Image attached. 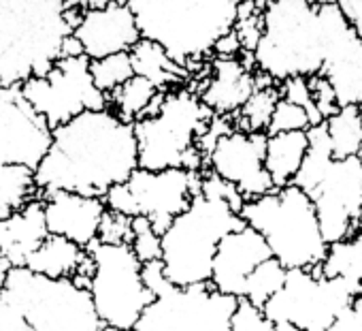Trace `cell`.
Instances as JSON below:
<instances>
[{
	"label": "cell",
	"mask_w": 362,
	"mask_h": 331,
	"mask_svg": "<svg viewBox=\"0 0 362 331\" xmlns=\"http://www.w3.org/2000/svg\"><path fill=\"white\" fill-rule=\"evenodd\" d=\"M273 331H300L296 325L288 322V320H275L273 322Z\"/></svg>",
	"instance_id": "f6af8a7d"
},
{
	"label": "cell",
	"mask_w": 362,
	"mask_h": 331,
	"mask_svg": "<svg viewBox=\"0 0 362 331\" xmlns=\"http://www.w3.org/2000/svg\"><path fill=\"white\" fill-rule=\"evenodd\" d=\"M201 193L207 195V197L224 199L237 214L241 212V208H243V203H245L243 195L237 191L235 184L222 180L220 176H216V174L209 172V169H203V172H201Z\"/></svg>",
	"instance_id": "74e56055"
},
{
	"label": "cell",
	"mask_w": 362,
	"mask_h": 331,
	"mask_svg": "<svg viewBox=\"0 0 362 331\" xmlns=\"http://www.w3.org/2000/svg\"><path fill=\"white\" fill-rule=\"evenodd\" d=\"M98 242L105 244H130L132 240V218L113 210H105L98 225Z\"/></svg>",
	"instance_id": "8d00e7d4"
},
{
	"label": "cell",
	"mask_w": 362,
	"mask_h": 331,
	"mask_svg": "<svg viewBox=\"0 0 362 331\" xmlns=\"http://www.w3.org/2000/svg\"><path fill=\"white\" fill-rule=\"evenodd\" d=\"M49 233L62 235L81 248H88L96 235L107 210L103 197H88L69 191H54L41 197Z\"/></svg>",
	"instance_id": "ffe728a7"
},
{
	"label": "cell",
	"mask_w": 362,
	"mask_h": 331,
	"mask_svg": "<svg viewBox=\"0 0 362 331\" xmlns=\"http://www.w3.org/2000/svg\"><path fill=\"white\" fill-rule=\"evenodd\" d=\"M239 216L264 237L273 259L286 269H313L326 257L328 244L315 208L309 195L294 184L245 201Z\"/></svg>",
	"instance_id": "8992f818"
},
{
	"label": "cell",
	"mask_w": 362,
	"mask_h": 331,
	"mask_svg": "<svg viewBox=\"0 0 362 331\" xmlns=\"http://www.w3.org/2000/svg\"><path fill=\"white\" fill-rule=\"evenodd\" d=\"M356 109H358V116H360V120H362V101H360V103L356 105Z\"/></svg>",
	"instance_id": "f907efd6"
},
{
	"label": "cell",
	"mask_w": 362,
	"mask_h": 331,
	"mask_svg": "<svg viewBox=\"0 0 362 331\" xmlns=\"http://www.w3.org/2000/svg\"><path fill=\"white\" fill-rule=\"evenodd\" d=\"M241 0H130L143 39L156 41L190 73H201L216 43L228 35ZM188 79V82H190Z\"/></svg>",
	"instance_id": "7a4b0ae2"
},
{
	"label": "cell",
	"mask_w": 362,
	"mask_h": 331,
	"mask_svg": "<svg viewBox=\"0 0 362 331\" xmlns=\"http://www.w3.org/2000/svg\"><path fill=\"white\" fill-rule=\"evenodd\" d=\"M267 0H241L233 33L237 35L243 54H252L262 37V13Z\"/></svg>",
	"instance_id": "1f68e13d"
},
{
	"label": "cell",
	"mask_w": 362,
	"mask_h": 331,
	"mask_svg": "<svg viewBox=\"0 0 362 331\" xmlns=\"http://www.w3.org/2000/svg\"><path fill=\"white\" fill-rule=\"evenodd\" d=\"M309 126H311V120H309L307 111L300 105H294V103L279 96V101L273 109L267 135L288 133V130H307Z\"/></svg>",
	"instance_id": "836d02e7"
},
{
	"label": "cell",
	"mask_w": 362,
	"mask_h": 331,
	"mask_svg": "<svg viewBox=\"0 0 362 331\" xmlns=\"http://www.w3.org/2000/svg\"><path fill=\"white\" fill-rule=\"evenodd\" d=\"M162 94L164 92L158 90L145 77L132 75L128 82H124L107 96V107L115 111L124 122L134 124L136 120H141L143 116L151 113L158 107Z\"/></svg>",
	"instance_id": "d4e9b609"
},
{
	"label": "cell",
	"mask_w": 362,
	"mask_h": 331,
	"mask_svg": "<svg viewBox=\"0 0 362 331\" xmlns=\"http://www.w3.org/2000/svg\"><path fill=\"white\" fill-rule=\"evenodd\" d=\"M267 133L239 128L222 135L205 156V169L237 186L245 201L271 193L275 186L264 169Z\"/></svg>",
	"instance_id": "9a60e30c"
},
{
	"label": "cell",
	"mask_w": 362,
	"mask_h": 331,
	"mask_svg": "<svg viewBox=\"0 0 362 331\" xmlns=\"http://www.w3.org/2000/svg\"><path fill=\"white\" fill-rule=\"evenodd\" d=\"M73 37L81 45V54L88 60H96L117 52H130V47L141 39L134 13L128 5L107 3L103 7L86 9Z\"/></svg>",
	"instance_id": "e0dca14e"
},
{
	"label": "cell",
	"mask_w": 362,
	"mask_h": 331,
	"mask_svg": "<svg viewBox=\"0 0 362 331\" xmlns=\"http://www.w3.org/2000/svg\"><path fill=\"white\" fill-rule=\"evenodd\" d=\"M326 331H362V295H358Z\"/></svg>",
	"instance_id": "60d3db41"
},
{
	"label": "cell",
	"mask_w": 362,
	"mask_h": 331,
	"mask_svg": "<svg viewBox=\"0 0 362 331\" xmlns=\"http://www.w3.org/2000/svg\"><path fill=\"white\" fill-rule=\"evenodd\" d=\"M130 60H132V69L134 75L145 77L147 82H151L158 90L166 92L170 88H179V86H188L190 73L179 67L162 45H158L156 41L149 39H139L132 47H130Z\"/></svg>",
	"instance_id": "7402d4cb"
},
{
	"label": "cell",
	"mask_w": 362,
	"mask_h": 331,
	"mask_svg": "<svg viewBox=\"0 0 362 331\" xmlns=\"http://www.w3.org/2000/svg\"><path fill=\"white\" fill-rule=\"evenodd\" d=\"M305 3H309V5H313V7H320V5L332 3V0H305Z\"/></svg>",
	"instance_id": "7dc6e473"
},
{
	"label": "cell",
	"mask_w": 362,
	"mask_h": 331,
	"mask_svg": "<svg viewBox=\"0 0 362 331\" xmlns=\"http://www.w3.org/2000/svg\"><path fill=\"white\" fill-rule=\"evenodd\" d=\"M317 269L326 278L339 276L362 284V229L354 231L345 240L328 244L326 257Z\"/></svg>",
	"instance_id": "83f0119b"
},
{
	"label": "cell",
	"mask_w": 362,
	"mask_h": 331,
	"mask_svg": "<svg viewBox=\"0 0 362 331\" xmlns=\"http://www.w3.org/2000/svg\"><path fill=\"white\" fill-rule=\"evenodd\" d=\"M286 267L277 261V259H267L262 261L247 278L243 284V295L241 299L252 301L254 305L262 308L284 284L286 280Z\"/></svg>",
	"instance_id": "f546056e"
},
{
	"label": "cell",
	"mask_w": 362,
	"mask_h": 331,
	"mask_svg": "<svg viewBox=\"0 0 362 331\" xmlns=\"http://www.w3.org/2000/svg\"><path fill=\"white\" fill-rule=\"evenodd\" d=\"M277 88H279V96H281V99H286V101H290V103H294V105H300V107L307 111V116H309V120H311V126L324 122L322 116H320V111H317L315 105H313V99H311V90H309L307 77H290V79H284L281 84H277Z\"/></svg>",
	"instance_id": "d590c367"
},
{
	"label": "cell",
	"mask_w": 362,
	"mask_h": 331,
	"mask_svg": "<svg viewBox=\"0 0 362 331\" xmlns=\"http://www.w3.org/2000/svg\"><path fill=\"white\" fill-rule=\"evenodd\" d=\"M214 111L188 86L170 88L158 107L132 124L141 169L203 172L205 156L199 139L207 130Z\"/></svg>",
	"instance_id": "277c9868"
},
{
	"label": "cell",
	"mask_w": 362,
	"mask_h": 331,
	"mask_svg": "<svg viewBox=\"0 0 362 331\" xmlns=\"http://www.w3.org/2000/svg\"><path fill=\"white\" fill-rule=\"evenodd\" d=\"M307 152V130H288L267 135L264 169L275 189L292 184Z\"/></svg>",
	"instance_id": "603a6c76"
},
{
	"label": "cell",
	"mask_w": 362,
	"mask_h": 331,
	"mask_svg": "<svg viewBox=\"0 0 362 331\" xmlns=\"http://www.w3.org/2000/svg\"><path fill=\"white\" fill-rule=\"evenodd\" d=\"M35 197H39L35 169L26 164L0 162V220L22 210Z\"/></svg>",
	"instance_id": "4316f807"
},
{
	"label": "cell",
	"mask_w": 362,
	"mask_h": 331,
	"mask_svg": "<svg viewBox=\"0 0 362 331\" xmlns=\"http://www.w3.org/2000/svg\"><path fill=\"white\" fill-rule=\"evenodd\" d=\"M136 167L132 124L103 107L52 128V143L37 164L35 182L39 197L54 191L105 197L111 186L126 182Z\"/></svg>",
	"instance_id": "6da1fadb"
},
{
	"label": "cell",
	"mask_w": 362,
	"mask_h": 331,
	"mask_svg": "<svg viewBox=\"0 0 362 331\" xmlns=\"http://www.w3.org/2000/svg\"><path fill=\"white\" fill-rule=\"evenodd\" d=\"M358 229H362V208H360V216H358Z\"/></svg>",
	"instance_id": "f5cc1de1"
},
{
	"label": "cell",
	"mask_w": 362,
	"mask_h": 331,
	"mask_svg": "<svg viewBox=\"0 0 362 331\" xmlns=\"http://www.w3.org/2000/svg\"><path fill=\"white\" fill-rule=\"evenodd\" d=\"M88 257V250L81 248L79 244L62 237V235H54L49 233L41 246L28 257L26 265L30 271L47 276V278H69L73 280L79 271V267L83 265Z\"/></svg>",
	"instance_id": "cb8c5ba5"
},
{
	"label": "cell",
	"mask_w": 362,
	"mask_h": 331,
	"mask_svg": "<svg viewBox=\"0 0 362 331\" xmlns=\"http://www.w3.org/2000/svg\"><path fill=\"white\" fill-rule=\"evenodd\" d=\"M326 244L358 231L362 208V162L356 156L332 158L317 184L307 193Z\"/></svg>",
	"instance_id": "4fadbf2b"
},
{
	"label": "cell",
	"mask_w": 362,
	"mask_h": 331,
	"mask_svg": "<svg viewBox=\"0 0 362 331\" xmlns=\"http://www.w3.org/2000/svg\"><path fill=\"white\" fill-rule=\"evenodd\" d=\"M73 28L62 0H0V88L45 75Z\"/></svg>",
	"instance_id": "3957f363"
},
{
	"label": "cell",
	"mask_w": 362,
	"mask_h": 331,
	"mask_svg": "<svg viewBox=\"0 0 362 331\" xmlns=\"http://www.w3.org/2000/svg\"><path fill=\"white\" fill-rule=\"evenodd\" d=\"M109 3H119V5H128L130 0H109Z\"/></svg>",
	"instance_id": "681fc988"
},
{
	"label": "cell",
	"mask_w": 362,
	"mask_h": 331,
	"mask_svg": "<svg viewBox=\"0 0 362 331\" xmlns=\"http://www.w3.org/2000/svg\"><path fill=\"white\" fill-rule=\"evenodd\" d=\"M317 267L288 269L281 288L262 305V312L273 322L288 320L300 331H326L362 295V284L339 276L326 278Z\"/></svg>",
	"instance_id": "9c48e42d"
},
{
	"label": "cell",
	"mask_w": 362,
	"mask_h": 331,
	"mask_svg": "<svg viewBox=\"0 0 362 331\" xmlns=\"http://www.w3.org/2000/svg\"><path fill=\"white\" fill-rule=\"evenodd\" d=\"M307 84H309V90H311V99H313V105L315 109L320 111L322 120H326L328 116H332L337 109H339V103H337V94L330 86V82L315 73L311 77H307Z\"/></svg>",
	"instance_id": "f35d334b"
},
{
	"label": "cell",
	"mask_w": 362,
	"mask_h": 331,
	"mask_svg": "<svg viewBox=\"0 0 362 331\" xmlns=\"http://www.w3.org/2000/svg\"><path fill=\"white\" fill-rule=\"evenodd\" d=\"M230 331H273V320L247 299H237L230 314Z\"/></svg>",
	"instance_id": "e575fe53"
},
{
	"label": "cell",
	"mask_w": 362,
	"mask_h": 331,
	"mask_svg": "<svg viewBox=\"0 0 362 331\" xmlns=\"http://www.w3.org/2000/svg\"><path fill=\"white\" fill-rule=\"evenodd\" d=\"M235 305L237 297L216 291L209 282L192 286L166 282L132 331H230Z\"/></svg>",
	"instance_id": "8fae6325"
},
{
	"label": "cell",
	"mask_w": 362,
	"mask_h": 331,
	"mask_svg": "<svg viewBox=\"0 0 362 331\" xmlns=\"http://www.w3.org/2000/svg\"><path fill=\"white\" fill-rule=\"evenodd\" d=\"M241 227H245L243 218L224 199L199 191L160 235V261L166 280L173 286L209 282L220 240Z\"/></svg>",
	"instance_id": "5b68a950"
},
{
	"label": "cell",
	"mask_w": 362,
	"mask_h": 331,
	"mask_svg": "<svg viewBox=\"0 0 362 331\" xmlns=\"http://www.w3.org/2000/svg\"><path fill=\"white\" fill-rule=\"evenodd\" d=\"M256 88L252 54L211 56L205 82L199 88L201 101L216 116H235Z\"/></svg>",
	"instance_id": "d6986e66"
},
{
	"label": "cell",
	"mask_w": 362,
	"mask_h": 331,
	"mask_svg": "<svg viewBox=\"0 0 362 331\" xmlns=\"http://www.w3.org/2000/svg\"><path fill=\"white\" fill-rule=\"evenodd\" d=\"M341 9L345 22L354 28L358 39L362 41V0H334Z\"/></svg>",
	"instance_id": "b9f144b4"
},
{
	"label": "cell",
	"mask_w": 362,
	"mask_h": 331,
	"mask_svg": "<svg viewBox=\"0 0 362 331\" xmlns=\"http://www.w3.org/2000/svg\"><path fill=\"white\" fill-rule=\"evenodd\" d=\"M277 101H279L277 84L269 75L256 71V88H254V92L243 103V107L233 116L235 128L245 130V133H267Z\"/></svg>",
	"instance_id": "484cf974"
},
{
	"label": "cell",
	"mask_w": 362,
	"mask_h": 331,
	"mask_svg": "<svg viewBox=\"0 0 362 331\" xmlns=\"http://www.w3.org/2000/svg\"><path fill=\"white\" fill-rule=\"evenodd\" d=\"M94 269L88 293L96 316L105 327L132 331L143 310L153 301V295L143 284V263L132 252L130 244H105L94 240L88 248Z\"/></svg>",
	"instance_id": "ba28073f"
},
{
	"label": "cell",
	"mask_w": 362,
	"mask_h": 331,
	"mask_svg": "<svg viewBox=\"0 0 362 331\" xmlns=\"http://www.w3.org/2000/svg\"><path fill=\"white\" fill-rule=\"evenodd\" d=\"M9 269H11V263H9L3 254H0V291L5 288V282H7Z\"/></svg>",
	"instance_id": "ee69618b"
},
{
	"label": "cell",
	"mask_w": 362,
	"mask_h": 331,
	"mask_svg": "<svg viewBox=\"0 0 362 331\" xmlns=\"http://www.w3.org/2000/svg\"><path fill=\"white\" fill-rule=\"evenodd\" d=\"M201 191V172L190 169H141L136 167L126 182L111 186L103 201L107 210L126 216H145L153 231L162 235L177 214L184 212Z\"/></svg>",
	"instance_id": "30bf717a"
},
{
	"label": "cell",
	"mask_w": 362,
	"mask_h": 331,
	"mask_svg": "<svg viewBox=\"0 0 362 331\" xmlns=\"http://www.w3.org/2000/svg\"><path fill=\"white\" fill-rule=\"evenodd\" d=\"M62 5L69 13H75V16H83L88 7V0H62Z\"/></svg>",
	"instance_id": "7bdbcfd3"
},
{
	"label": "cell",
	"mask_w": 362,
	"mask_h": 331,
	"mask_svg": "<svg viewBox=\"0 0 362 331\" xmlns=\"http://www.w3.org/2000/svg\"><path fill=\"white\" fill-rule=\"evenodd\" d=\"M98 331H119V329H113V327H105V325H103V327H100Z\"/></svg>",
	"instance_id": "816d5d0a"
},
{
	"label": "cell",
	"mask_w": 362,
	"mask_h": 331,
	"mask_svg": "<svg viewBox=\"0 0 362 331\" xmlns=\"http://www.w3.org/2000/svg\"><path fill=\"white\" fill-rule=\"evenodd\" d=\"M317 16L324 35V58L320 75L330 82L339 107L358 105L362 101V41L345 22L334 0L320 5Z\"/></svg>",
	"instance_id": "5bb4252c"
},
{
	"label": "cell",
	"mask_w": 362,
	"mask_h": 331,
	"mask_svg": "<svg viewBox=\"0 0 362 331\" xmlns=\"http://www.w3.org/2000/svg\"><path fill=\"white\" fill-rule=\"evenodd\" d=\"M132 75H134V69H132V60L128 52H117V54L90 60V77L94 86L107 96L115 88H119L124 82H128Z\"/></svg>",
	"instance_id": "4dcf8cb0"
},
{
	"label": "cell",
	"mask_w": 362,
	"mask_h": 331,
	"mask_svg": "<svg viewBox=\"0 0 362 331\" xmlns=\"http://www.w3.org/2000/svg\"><path fill=\"white\" fill-rule=\"evenodd\" d=\"M267 3H271V0H267Z\"/></svg>",
	"instance_id": "db71d44e"
},
{
	"label": "cell",
	"mask_w": 362,
	"mask_h": 331,
	"mask_svg": "<svg viewBox=\"0 0 362 331\" xmlns=\"http://www.w3.org/2000/svg\"><path fill=\"white\" fill-rule=\"evenodd\" d=\"M52 143V126L20 86L0 88V162L37 169Z\"/></svg>",
	"instance_id": "2e32d148"
},
{
	"label": "cell",
	"mask_w": 362,
	"mask_h": 331,
	"mask_svg": "<svg viewBox=\"0 0 362 331\" xmlns=\"http://www.w3.org/2000/svg\"><path fill=\"white\" fill-rule=\"evenodd\" d=\"M271 250L264 242V237L252 229L250 225L226 233L216 250L214 265H211V278L209 284L224 293L241 299L245 278L267 259H271Z\"/></svg>",
	"instance_id": "ac0fdd59"
},
{
	"label": "cell",
	"mask_w": 362,
	"mask_h": 331,
	"mask_svg": "<svg viewBox=\"0 0 362 331\" xmlns=\"http://www.w3.org/2000/svg\"><path fill=\"white\" fill-rule=\"evenodd\" d=\"M326 135L330 141L332 158L356 156V150L362 141V120L356 105H343L332 116L324 120Z\"/></svg>",
	"instance_id": "f1b7e54d"
},
{
	"label": "cell",
	"mask_w": 362,
	"mask_h": 331,
	"mask_svg": "<svg viewBox=\"0 0 362 331\" xmlns=\"http://www.w3.org/2000/svg\"><path fill=\"white\" fill-rule=\"evenodd\" d=\"M0 331H39V327L22 314V310L0 293Z\"/></svg>",
	"instance_id": "ab89813d"
},
{
	"label": "cell",
	"mask_w": 362,
	"mask_h": 331,
	"mask_svg": "<svg viewBox=\"0 0 362 331\" xmlns=\"http://www.w3.org/2000/svg\"><path fill=\"white\" fill-rule=\"evenodd\" d=\"M356 158L362 162V141H360V145H358V150H356Z\"/></svg>",
	"instance_id": "c3c4849f"
},
{
	"label": "cell",
	"mask_w": 362,
	"mask_h": 331,
	"mask_svg": "<svg viewBox=\"0 0 362 331\" xmlns=\"http://www.w3.org/2000/svg\"><path fill=\"white\" fill-rule=\"evenodd\" d=\"M254 69L275 84L320 73L324 35L317 7L305 0H271L262 13V37L252 52Z\"/></svg>",
	"instance_id": "52a82bcc"
},
{
	"label": "cell",
	"mask_w": 362,
	"mask_h": 331,
	"mask_svg": "<svg viewBox=\"0 0 362 331\" xmlns=\"http://www.w3.org/2000/svg\"><path fill=\"white\" fill-rule=\"evenodd\" d=\"M47 235L49 229L45 223L43 199L35 197L22 210L0 220V254L11 263V267H24L28 257Z\"/></svg>",
	"instance_id": "44dd1931"
},
{
	"label": "cell",
	"mask_w": 362,
	"mask_h": 331,
	"mask_svg": "<svg viewBox=\"0 0 362 331\" xmlns=\"http://www.w3.org/2000/svg\"><path fill=\"white\" fill-rule=\"evenodd\" d=\"M130 248L136 254L141 263L158 261L162 254L160 248V235L153 231L151 223L145 216H132V240Z\"/></svg>",
	"instance_id": "d6a6232c"
},
{
	"label": "cell",
	"mask_w": 362,
	"mask_h": 331,
	"mask_svg": "<svg viewBox=\"0 0 362 331\" xmlns=\"http://www.w3.org/2000/svg\"><path fill=\"white\" fill-rule=\"evenodd\" d=\"M20 90L52 128L83 111L107 107V94L94 86L90 60L83 54L58 58L45 75L30 77Z\"/></svg>",
	"instance_id": "7c38bea8"
},
{
	"label": "cell",
	"mask_w": 362,
	"mask_h": 331,
	"mask_svg": "<svg viewBox=\"0 0 362 331\" xmlns=\"http://www.w3.org/2000/svg\"><path fill=\"white\" fill-rule=\"evenodd\" d=\"M109 0H88V7L92 9V7H103V5H107Z\"/></svg>",
	"instance_id": "bcb514c9"
}]
</instances>
